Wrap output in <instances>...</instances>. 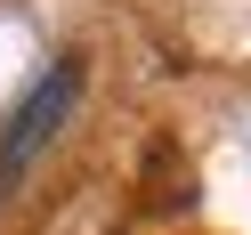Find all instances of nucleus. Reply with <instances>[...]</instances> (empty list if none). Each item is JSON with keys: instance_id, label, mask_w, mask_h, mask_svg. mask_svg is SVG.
<instances>
[{"instance_id": "1", "label": "nucleus", "mask_w": 251, "mask_h": 235, "mask_svg": "<svg viewBox=\"0 0 251 235\" xmlns=\"http://www.w3.org/2000/svg\"><path fill=\"white\" fill-rule=\"evenodd\" d=\"M73 105H81V65H57V73H41V81H33V98L8 114V130H0V195L41 162V146L73 122Z\"/></svg>"}]
</instances>
